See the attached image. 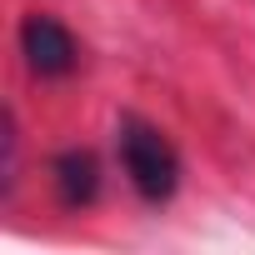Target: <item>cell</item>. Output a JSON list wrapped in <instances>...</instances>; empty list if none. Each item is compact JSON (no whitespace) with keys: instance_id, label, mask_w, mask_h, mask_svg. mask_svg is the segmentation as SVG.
Segmentation results:
<instances>
[{"instance_id":"6da1fadb","label":"cell","mask_w":255,"mask_h":255,"mask_svg":"<svg viewBox=\"0 0 255 255\" xmlns=\"http://www.w3.org/2000/svg\"><path fill=\"white\" fill-rule=\"evenodd\" d=\"M115 145H120V170L135 185L140 200L165 205L180 190V155H175V145L160 125H150L140 115H125L120 130H115Z\"/></svg>"},{"instance_id":"7a4b0ae2","label":"cell","mask_w":255,"mask_h":255,"mask_svg":"<svg viewBox=\"0 0 255 255\" xmlns=\"http://www.w3.org/2000/svg\"><path fill=\"white\" fill-rule=\"evenodd\" d=\"M20 55H25L30 75H40V80H60V75H70V70L80 65L75 35H70L55 15H40V10L20 20Z\"/></svg>"},{"instance_id":"3957f363","label":"cell","mask_w":255,"mask_h":255,"mask_svg":"<svg viewBox=\"0 0 255 255\" xmlns=\"http://www.w3.org/2000/svg\"><path fill=\"white\" fill-rule=\"evenodd\" d=\"M50 180H55V195L65 210H85L100 195V160L90 150H60L50 165Z\"/></svg>"}]
</instances>
